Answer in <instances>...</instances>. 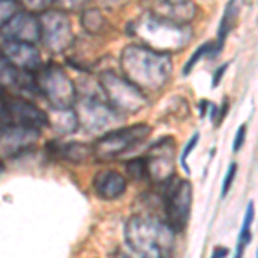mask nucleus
Segmentation results:
<instances>
[{"label":"nucleus","mask_w":258,"mask_h":258,"mask_svg":"<svg viewBox=\"0 0 258 258\" xmlns=\"http://www.w3.org/2000/svg\"><path fill=\"white\" fill-rule=\"evenodd\" d=\"M126 33L131 38H138L145 47L167 53L184 48L193 35L189 24L176 23L150 11L141 14L136 21H131Z\"/></svg>","instance_id":"3"},{"label":"nucleus","mask_w":258,"mask_h":258,"mask_svg":"<svg viewBox=\"0 0 258 258\" xmlns=\"http://www.w3.org/2000/svg\"><path fill=\"white\" fill-rule=\"evenodd\" d=\"M227 255H229V249L224 248V246H217V248H214V251H212V256H214V258L227 256Z\"/></svg>","instance_id":"31"},{"label":"nucleus","mask_w":258,"mask_h":258,"mask_svg":"<svg viewBox=\"0 0 258 258\" xmlns=\"http://www.w3.org/2000/svg\"><path fill=\"white\" fill-rule=\"evenodd\" d=\"M174 159H176V141H174V138L165 136V138L157 141L145 157L150 181L159 184L169 176H172Z\"/></svg>","instance_id":"11"},{"label":"nucleus","mask_w":258,"mask_h":258,"mask_svg":"<svg viewBox=\"0 0 258 258\" xmlns=\"http://www.w3.org/2000/svg\"><path fill=\"white\" fill-rule=\"evenodd\" d=\"M0 110L7 124L43 129L47 127V112L36 107L30 98L4 91L0 95Z\"/></svg>","instance_id":"10"},{"label":"nucleus","mask_w":258,"mask_h":258,"mask_svg":"<svg viewBox=\"0 0 258 258\" xmlns=\"http://www.w3.org/2000/svg\"><path fill=\"white\" fill-rule=\"evenodd\" d=\"M120 69L126 80L136 85L143 93L164 88L172 74V57L167 52H159L141 43H133L122 48Z\"/></svg>","instance_id":"1"},{"label":"nucleus","mask_w":258,"mask_h":258,"mask_svg":"<svg viewBox=\"0 0 258 258\" xmlns=\"http://www.w3.org/2000/svg\"><path fill=\"white\" fill-rule=\"evenodd\" d=\"M18 4L23 11H28L31 14L38 16L53 6V0H18Z\"/></svg>","instance_id":"23"},{"label":"nucleus","mask_w":258,"mask_h":258,"mask_svg":"<svg viewBox=\"0 0 258 258\" xmlns=\"http://www.w3.org/2000/svg\"><path fill=\"white\" fill-rule=\"evenodd\" d=\"M81 24L86 30V33L91 36L102 35L109 30V21L105 19V16L100 12V9L90 7V9H83L81 14Z\"/></svg>","instance_id":"20"},{"label":"nucleus","mask_w":258,"mask_h":258,"mask_svg":"<svg viewBox=\"0 0 258 258\" xmlns=\"http://www.w3.org/2000/svg\"><path fill=\"white\" fill-rule=\"evenodd\" d=\"M236 174H238V164H231L227 169V172H226V177H224V182H222V197H226V195L229 193L232 182H234Z\"/></svg>","instance_id":"28"},{"label":"nucleus","mask_w":258,"mask_h":258,"mask_svg":"<svg viewBox=\"0 0 258 258\" xmlns=\"http://www.w3.org/2000/svg\"><path fill=\"white\" fill-rule=\"evenodd\" d=\"M2 172H4V164L0 162V174H2Z\"/></svg>","instance_id":"32"},{"label":"nucleus","mask_w":258,"mask_h":258,"mask_svg":"<svg viewBox=\"0 0 258 258\" xmlns=\"http://www.w3.org/2000/svg\"><path fill=\"white\" fill-rule=\"evenodd\" d=\"M244 138H246V124H241L238 133H236V136H234V143H232V150H234V152H239V150L243 148Z\"/></svg>","instance_id":"29"},{"label":"nucleus","mask_w":258,"mask_h":258,"mask_svg":"<svg viewBox=\"0 0 258 258\" xmlns=\"http://www.w3.org/2000/svg\"><path fill=\"white\" fill-rule=\"evenodd\" d=\"M0 36H2L4 40L36 43V41H40L38 16L19 9L9 21H6V23L0 26Z\"/></svg>","instance_id":"13"},{"label":"nucleus","mask_w":258,"mask_h":258,"mask_svg":"<svg viewBox=\"0 0 258 258\" xmlns=\"http://www.w3.org/2000/svg\"><path fill=\"white\" fill-rule=\"evenodd\" d=\"M93 188L97 197L110 202V200H117L126 193L127 181L117 170H103V172H97L93 179Z\"/></svg>","instance_id":"16"},{"label":"nucleus","mask_w":258,"mask_h":258,"mask_svg":"<svg viewBox=\"0 0 258 258\" xmlns=\"http://www.w3.org/2000/svg\"><path fill=\"white\" fill-rule=\"evenodd\" d=\"M47 126L59 136H66L76 133L80 124H78L76 112L73 107H68V109L50 107L47 110Z\"/></svg>","instance_id":"17"},{"label":"nucleus","mask_w":258,"mask_h":258,"mask_svg":"<svg viewBox=\"0 0 258 258\" xmlns=\"http://www.w3.org/2000/svg\"><path fill=\"white\" fill-rule=\"evenodd\" d=\"M127 176L135 181H148V169H147V160L145 157L141 159H133L126 164Z\"/></svg>","instance_id":"22"},{"label":"nucleus","mask_w":258,"mask_h":258,"mask_svg":"<svg viewBox=\"0 0 258 258\" xmlns=\"http://www.w3.org/2000/svg\"><path fill=\"white\" fill-rule=\"evenodd\" d=\"M38 140L40 129L18 124H0V160L19 155L24 150L31 148Z\"/></svg>","instance_id":"12"},{"label":"nucleus","mask_w":258,"mask_h":258,"mask_svg":"<svg viewBox=\"0 0 258 258\" xmlns=\"http://www.w3.org/2000/svg\"><path fill=\"white\" fill-rule=\"evenodd\" d=\"M105 102L120 114H136L148 103L147 95L124 76L107 69L98 74Z\"/></svg>","instance_id":"6"},{"label":"nucleus","mask_w":258,"mask_h":258,"mask_svg":"<svg viewBox=\"0 0 258 258\" xmlns=\"http://www.w3.org/2000/svg\"><path fill=\"white\" fill-rule=\"evenodd\" d=\"M238 14H239L238 0H229V4H227V7H226V12H224L222 21H220V26H219L217 43H215V55L220 53V50H222V45H224V41H226L227 35L231 33L232 28L236 26Z\"/></svg>","instance_id":"19"},{"label":"nucleus","mask_w":258,"mask_h":258,"mask_svg":"<svg viewBox=\"0 0 258 258\" xmlns=\"http://www.w3.org/2000/svg\"><path fill=\"white\" fill-rule=\"evenodd\" d=\"M253 214H255V207H253V203H248L246 214H244V222L239 232V246L236 249V256L243 255L244 248H246L248 243L251 241V231H249V227H251V222H253Z\"/></svg>","instance_id":"21"},{"label":"nucleus","mask_w":258,"mask_h":258,"mask_svg":"<svg viewBox=\"0 0 258 258\" xmlns=\"http://www.w3.org/2000/svg\"><path fill=\"white\" fill-rule=\"evenodd\" d=\"M48 150L53 157L73 162V164H81V162L93 157L91 145L81 143V141H73V143H55V141H52V143H48Z\"/></svg>","instance_id":"18"},{"label":"nucleus","mask_w":258,"mask_h":258,"mask_svg":"<svg viewBox=\"0 0 258 258\" xmlns=\"http://www.w3.org/2000/svg\"><path fill=\"white\" fill-rule=\"evenodd\" d=\"M0 53L6 57V60L11 66H14L19 71H26V73H36L43 66L35 43L4 40V43L0 45Z\"/></svg>","instance_id":"14"},{"label":"nucleus","mask_w":258,"mask_h":258,"mask_svg":"<svg viewBox=\"0 0 258 258\" xmlns=\"http://www.w3.org/2000/svg\"><path fill=\"white\" fill-rule=\"evenodd\" d=\"M73 109L76 112L78 124L90 135L103 133L105 129H109L122 119L120 112L110 107L103 98L97 97L76 98V102L73 103Z\"/></svg>","instance_id":"9"},{"label":"nucleus","mask_w":258,"mask_h":258,"mask_svg":"<svg viewBox=\"0 0 258 258\" xmlns=\"http://www.w3.org/2000/svg\"><path fill=\"white\" fill-rule=\"evenodd\" d=\"M35 83L38 93L48 102L50 107L68 109L78 98V90L74 80L59 64H47L35 73Z\"/></svg>","instance_id":"5"},{"label":"nucleus","mask_w":258,"mask_h":258,"mask_svg":"<svg viewBox=\"0 0 258 258\" xmlns=\"http://www.w3.org/2000/svg\"><path fill=\"white\" fill-rule=\"evenodd\" d=\"M198 141H200V135L197 133V135H193L191 136V140L188 141V145L184 147V152H182V155H181V165H182V169L186 170V174H189V167H188V157H189V153L193 152L195 147L198 145Z\"/></svg>","instance_id":"27"},{"label":"nucleus","mask_w":258,"mask_h":258,"mask_svg":"<svg viewBox=\"0 0 258 258\" xmlns=\"http://www.w3.org/2000/svg\"><path fill=\"white\" fill-rule=\"evenodd\" d=\"M40 41L53 53H62L74 43V31L69 14L60 9H48L38 16Z\"/></svg>","instance_id":"8"},{"label":"nucleus","mask_w":258,"mask_h":258,"mask_svg":"<svg viewBox=\"0 0 258 258\" xmlns=\"http://www.w3.org/2000/svg\"><path fill=\"white\" fill-rule=\"evenodd\" d=\"M21 9L18 0H0V26Z\"/></svg>","instance_id":"24"},{"label":"nucleus","mask_w":258,"mask_h":258,"mask_svg":"<svg viewBox=\"0 0 258 258\" xmlns=\"http://www.w3.org/2000/svg\"><path fill=\"white\" fill-rule=\"evenodd\" d=\"M148 11L176 23L189 24L197 16V6L193 0H143Z\"/></svg>","instance_id":"15"},{"label":"nucleus","mask_w":258,"mask_h":258,"mask_svg":"<svg viewBox=\"0 0 258 258\" xmlns=\"http://www.w3.org/2000/svg\"><path fill=\"white\" fill-rule=\"evenodd\" d=\"M229 68V64H224V66H220V68L215 71V74H214V81H212V86L214 88H217V86L220 85V81H222V76L226 74V71Z\"/></svg>","instance_id":"30"},{"label":"nucleus","mask_w":258,"mask_h":258,"mask_svg":"<svg viewBox=\"0 0 258 258\" xmlns=\"http://www.w3.org/2000/svg\"><path fill=\"white\" fill-rule=\"evenodd\" d=\"M90 0H53V4L57 6V9L64 12H78L86 9V4Z\"/></svg>","instance_id":"25"},{"label":"nucleus","mask_w":258,"mask_h":258,"mask_svg":"<svg viewBox=\"0 0 258 258\" xmlns=\"http://www.w3.org/2000/svg\"><path fill=\"white\" fill-rule=\"evenodd\" d=\"M150 133H152V127L148 124H133V126L105 133V135L100 136L91 145L93 159L100 162H109L112 159H117L122 153L135 148L136 145L143 143L150 136Z\"/></svg>","instance_id":"7"},{"label":"nucleus","mask_w":258,"mask_h":258,"mask_svg":"<svg viewBox=\"0 0 258 258\" xmlns=\"http://www.w3.org/2000/svg\"><path fill=\"white\" fill-rule=\"evenodd\" d=\"M124 238L133 253L145 258L167 256L174 248L176 231L159 215L138 214L127 220Z\"/></svg>","instance_id":"2"},{"label":"nucleus","mask_w":258,"mask_h":258,"mask_svg":"<svg viewBox=\"0 0 258 258\" xmlns=\"http://www.w3.org/2000/svg\"><path fill=\"white\" fill-rule=\"evenodd\" d=\"M159 186L165 220L176 232L184 231L191 215V205H193L191 182L188 179H181L172 174L165 181L159 182Z\"/></svg>","instance_id":"4"},{"label":"nucleus","mask_w":258,"mask_h":258,"mask_svg":"<svg viewBox=\"0 0 258 258\" xmlns=\"http://www.w3.org/2000/svg\"><path fill=\"white\" fill-rule=\"evenodd\" d=\"M212 47V43H205V45H202V47H200L197 52L193 53V55H191V59L186 62V66H184V69H182V74H184V76H188V74L191 73V69L195 68V66L198 64L200 62V59H202L203 55H205L207 53V50H209Z\"/></svg>","instance_id":"26"}]
</instances>
